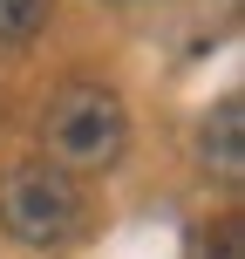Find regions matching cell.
<instances>
[{"label": "cell", "instance_id": "cell-3", "mask_svg": "<svg viewBox=\"0 0 245 259\" xmlns=\"http://www.w3.org/2000/svg\"><path fill=\"white\" fill-rule=\"evenodd\" d=\"M238 123H245L238 96H225V103L211 109L205 123H198V157H205V164L218 170L225 184H238V178H245V137H238Z\"/></svg>", "mask_w": 245, "mask_h": 259}, {"label": "cell", "instance_id": "cell-5", "mask_svg": "<svg viewBox=\"0 0 245 259\" xmlns=\"http://www.w3.org/2000/svg\"><path fill=\"white\" fill-rule=\"evenodd\" d=\"M211 246H205V259H245V239H238V225H218V232H205Z\"/></svg>", "mask_w": 245, "mask_h": 259}, {"label": "cell", "instance_id": "cell-4", "mask_svg": "<svg viewBox=\"0 0 245 259\" xmlns=\"http://www.w3.org/2000/svg\"><path fill=\"white\" fill-rule=\"evenodd\" d=\"M55 0H0V41H34L48 27Z\"/></svg>", "mask_w": 245, "mask_h": 259}, {"label": "cell", "instance_id": "cell-2", "mask_svg": "<svg viewBox=\"0 0 245 259\" xmlns=\"http://www.w3.org/2000/svg\"><path fill=\"white\" fill-rule=\"evenodd\" d=\"M82 219H89L82 184L68 178L62 164H21V170H7V184H0V225H7L21 246L55 252V246H68V239L82 232Z\"/></svg>", "mask_w": 245, "mask_h": 259}, {"label": "cell", "instance_id": "cell-1", "mask_svg": "<svg viewBox=\"0 0 245 259\" xmlns=\"http://www.w3.org/2000/svg\"><path fill=\"white\" fill-rule=\"evenodd\" d=\"M41 137H48V150L62 157V164L103 170V164H116L123 143H129V109L103 82H68L48 103V116H41Z\"/></svg>", "mask_w": 245, "mask_h": 259}]
</instances>
